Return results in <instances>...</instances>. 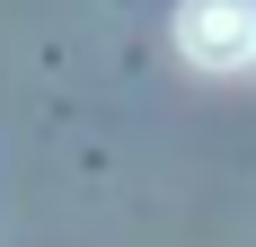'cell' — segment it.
Here are the masks:
<instances>
[{"mask_svg":"<svg viewBox=\"0 0 256 247\" xmlns=\"http://www.w3.org/2000/svg\"><path fill=\"white\" fill-rule=\"evenodd\" d=\"M177 53L204 71H238L256 53V0H186L177 9Z\"/></svg>","mask_w":256,"mask_h":247,"instance_id":"cell-1","label":"cell"}]
</instances>
